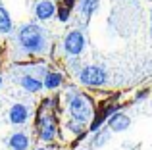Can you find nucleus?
<instances>
[{"label": "nucleus", "mask_w": 152, "mask_h": 150, "mask_svg": "<svg viewBox=\"0 0 152 150\" xmlns=\"http://www.w3.org/2000/svg\"><path fill=\"white\" fill-rule=\"evenodd\" d=\"M18 44L25 54H45L48 48L46 31L37 23H25L18 31Z\"/></svg>", "instance_id": "f257e3e1"}, {"label": "nucleus", "mask_w": 152, "mask_h": 150, "mask_svg": "<svg viewBox=\"0 0 152 150\" xmlns=\"http://www.w3.org/2000/svg\"><path fill=\"white\" fill-rule=\"evenodd\" d=\"M93 98H89L87 94L77 92L73 94V98L67 100V108H69L71 119L79 121V123H89L93 119L94 112H93Z\"/></svg>", "instance_id": "f03ea898"}, {"label": "nucleus", "mask_w": 152, "mask_h": 150, "mask_svg": "<svg viewBox=\"0 0 152 150\" xmlns=\"http://www.w3.org/2000/svg\"><path fill=\"white\" fill-rule=\"evenodd\" d=\"M37 131H39V139L45 141V143H50L54 141V137L58 135V119H56L54 114H45V108L41 106L37 114Z\"/></svg>", "instance_id": "7ed1b4c3"}, {"label": "nucleus", "mask_w": 152, "mask_h": 150, "mask_svg": "<svg viewBox=\"0 0 152 150\" xmlns=\"http://www.w3.org/2000/svg\"><path fill=\"white\" fill-rule=\"evenodd\" d=\"M123 106H125V104H115V102H112V100L100 102V104L96 106V112H94L91 123H89V131H91V133H96L98 129L104 125V121H108L112 114H115L118 110H121Z\"/></svg>", "instance_id": "20e7f679"}, {"label": "nucleus", "mask_w": 152, "mask_h": 150, "mask_svg": "<svg viewBox=\"0 0 152 150\" xmlns=\"http://www.w3.org/2000/svg\"><path fill=\"white\" fill-rule=\"evenodd\" d=\"M77 75H79L81 85L85 87H102L108 81L106 71L102 68H98V66H85V68H81V71Z\"/></svg>", "instance_id": "39448f33"}, {"label": "nucleus", "mask_w": 152, "mask_h": 150, "mask_svg": "<svg viewBox=\"0 0 152 150\" xmlns=\"http://www.w3.org/2000/svg\"><path fill=\"white\" fill-rule=\"evenodd\" d=\"M85 35H83L81 29H73L66 35L64 39V50L69 56H79V54L85 50Z\"/></svg>", "instance_id": "423d86ee"}, {"label": "nucleus", "mask_w": 152, "mask_h": 150, "mask_svg": "<svg viewBox=\"0 0 152 150\" xmlns=\"http://www.w3.org/2000/svg\"><path fill=\"white\" fill-rule=\"evenodd\" d=\"M56 15V4L52 0H39L35 4V17L41 21H48Z\"/></svg>", "instance_id": "0eeeda50"}, {"label": "nucleus", "mask_w": 152, "mask_h": 150, "mask_svg": "<svg viewBox=\"0 0 152 150\" xmlns=\"http://www.w3.org/2000/svg\"><path fill=\"white\" fill-rule=\"evenodd\" d=\"M106 123H108V127H110V131L119 133V131H125V129H129L131 117L127 116V114H123L121 110H118L115 114H112V116H110V119H108Z\"/></svg>", "instance_id": "6e6552de"}, {"label": "nucleus", "mask_w": 152, "mask_h": 150, "mask_svg": "<svg viewBox=\"0 0 152 150\" xmlns=\"http://www.w3.org/2000/svg\"><path fill=\"white\" fill-rule=\"evenodd\" d=\"M8 117H10V123L23 125V123H27V119H29V108H27L25 104H21V102H18V104H14L10 108Z\"/></svg>", "instance_id": "1a4fd4ad"}, {"label": "nucleus", "mask_w": 152, "mask_h": 150, "mask_svg": "<svg viewBox=\"0 0 152 150\" xmlns=\"http://www.w3.org/2000/svg\"><path fill=\"white\" fill-rule=\"evenodd\" d=\"M19 85H21V89H25L27 92H39V90L45 89L42 79L35 77V75H31V73L21 75V77H19Z\"/></svg>", "instance_id": "9d476101"}, {"label": "nucleus", "mask_w": 152, "mask_h": 150, "mask_svg": "<svg viewBox=\"0 0 152 150\" xmlns=\"http://www.w3.org/2000/svg\"><path fill=\"white\" fill-rule=\"evenodd\" d=\"M8 144H10L12 150H27L29 148V137H27V133H12V137L8 139Z\"/></svg>", "instance_id": "9b49d317"}, {"label": "nucleus", "mask_w": 152, "mask_h": 150, "mask_svg": "<svg viewBox=\"0 0 152 150\" xmlns=\"http://www.w3.org/2000/svg\"><path fill=\"white\" fill-rule=\"evenodd\" d=\"M62 83H64V73H60V71H48L45 75V79H42V85H45V89H48V90L60 89Z\"/></svg>", "instance_id": "f8f14e48"}, {"label": "nucleus", "mask_w": 152, "mask_h": 150, "mask_svg": "<svg viewBox=\"0 0 152 150\" xmlns=\"http://www.w3.org/2000/svg\"><path fill=\"white\" fill-rule=\"evenodd\" d=\"M12 29H14V23H12L10 12L0 4V33H12Z\"/></svg>", "instance_id": "ddd939ff"}, {"label": "nucleus", "mask_w": 152, "mask_h": 150, "mask_svg": "<svg viewBox=\"0 0 152 150\" xmlns=\"http://www.w3.org/2000/svg\"><path fill=\"white\" fill-rule=\"evenodd\" d=\"M110 137H112V135H110V127H108V125H106V127H100V129H98V131L93 135V144H94L96 148H100V146H104V144L110 141Z\"/></svg>", "instance_id": "4468645a"}, {"label": "nucleus", "mask_w": 152, "mask_h": 150, "mask_svg": "<svg viewBox=\"0 0 152 150\" xmlns=\"http://www.w3.org/2000/svg\"><path fill=\"white\" fill-rule=\"evenodd\" d=\"M98 2H100V0H79V10H81V14L85 15V17H91V15L96 12Z\"/></svg>", "instance_id": "2eb2a0df"}, {"label": "nucleus", "mask_w": 152, "mask_h": 150, "mask_svg": "<svg viewBox=\"0 0 152 150\" xmlns=\"http://www.w3.org/2000/svg\"><path fill=\"white\" fill-rule=\"evenodd\" d=\"M56 15H58V19L62 23H66V21H69V17H71V10L67 6H64V4H60V6L56 8Z\"/></svg>", "instance_id": "dca6fc26"}, {"label": "nucleus", "mask_w": 152, "mask_h": 150, "mask_svg": "<svg viewBox=\"0 0 152 150\" xmlns=\"http://www.w3.org/2000/svg\"><path fill=\"white\" fill-rule=\"evenodd\" d=\"M67 129H69L73 135H81V133L85 131V123H79V121L71 119V121H67Z\"/></svg>", "instance_id": "f3484780"}, {"label": "nucleus", "mask_w": 152, "mask_h": 150, "mask_svg": "<svg viewBox=\"0 0 152 150\" xmlns=\"http://www.w3.org/2000/svg\"><path fill=\"white\" fill-rule=\"evenodd\" d=\"M150 94V89H142V90H139L137 94H135V102H141V100H145L146 96Z\"/></svg>", "instance_id": "a211bd4d"}, {"label": "nucleus", "mask_w": 152, "mask_h": 150, "mask_svg": "<svg viewBox=\"0 0 152 150\" xmlns=\"http://www.w3.org/2000/svg\"><path fill=\"white\" fill-rule=\"evenodd\" d=\"M62 4H64V6H67L69 10H73V8L79 4V0H62Z\"/></svg>", "instance_id": "6ab92c4d"}, {"label": "nucleus", "mask_w": 152, "mask_h": 150, "mask_svg": "<svg viewBox=\"0 0 152 150\" xmlns=\"http://www.w3.org/2000/svg\"><path fill=\"white\" fill-rule=\"evenodd\" d=\"M2 81H4V79H2V75H0V87H2Z\"/></svg>", "instance_id": "aec40b11"}, {"label": "nucleus", "mask_w": 152, "mask_h": 150, "mask_svg": "<svg viewBox=\"0 0 152 150\" xmlns=\"http://www.w3.org/2000/svg\"><path fill=\"white\" fill-rule=\"evenodd\" d=\"M35 150H46V148H35Z\"/></svg>", "instance_id": "412c9836"}, {"label": "nucleus", "mask_w": 152, "mask_h": 150, "mask_svg": "<svg viewBox=\"0 0 152 150\" xmlns=\"http://www.w3.org/2000/svg\"><path fill=\"white\" fill-rule=\"evenodd\" d=\"M83 150H91V148H83Z\"/></svg>", "instance_id": "4be33fe9"}]
</instances>
